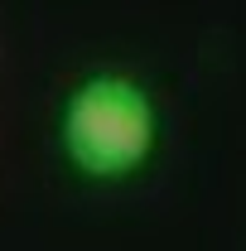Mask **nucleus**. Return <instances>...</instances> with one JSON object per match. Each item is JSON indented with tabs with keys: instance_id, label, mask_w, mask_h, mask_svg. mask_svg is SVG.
Instances as JSON below:
<instances>
[{
	"instance_id": "obj_1",
	"label": "nucleus",
	"mask_w": 246,
	"mask_h": 251,
	"mask_svg": "<svg viewBox=\"0 0 246 251\" xmlns=\"http://www.w3.org/2000/svg\"><path fill=\"white\" fill-rule=\"evenodd\" d=\"M58 145L68 164L87 179L121 184L145 169L159 145L154 97L125 73H92L63 97Z\"/></svg>"
}]
</instances>
